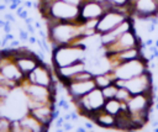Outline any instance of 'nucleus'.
Instances as JSON below:
<instances>
[{
    "mask_svg": "<svg viewBox=\"0 0 158 132\" xmlns=\"http://www.w3.org/2000/svg\"><path fill=\"white\" fill-rule=\"evenodd\" d=\"M111 9L105 1H96V0H85L80 6V20H93V19H100L106 10Z\"/></svg>",
    "mask_w": 158,
    "mask_h": 132,
    "instance_id": "f8f14e48",
    "label": "nucleus"
},
{
    "mask_svg": "<svg viewBox=\"0 0 158 132\" xmlns=\"http://www.w3.org/2000/svg\"><path fill=\"white\" fill-rule=\"evenodd\" d=\"M19 122H20V127H21V131L22 132H41V131H47L48 127L42 123L37 117H35L31 112H27L25 113L21 118H19Z\"/></svg>",
    "mask_w": 158,
    "mask_h": 132,
    "instance_id": "a211bd4d",
    "label": "nucleus"
},
{
    "mask_svg": "<svg viewBox=\"0 0 158 132\" xmlns=\"http://www.w3.org/2000/svg\"><path fill=\"white\" fill-rule=\"evenodd\" d=\"M89 120L101 128H115V126H116V116H114L110 112H107L106 110H104V107L101 110L94 112Z\"/></svg>",
    "mask_w": 158,
    "mask_h": 132,
    "instance_id": "6ab92c4d",
    "label": "nucleus"
},
{
    "mask_svg": "<svg viewBox=\"0 0 158 132\" xmlns=\"http://www.w3.org/2000/svg\"><path fill=\"white\" fill-rule=\"evenodd\" d=\"M125 88L130 90L132 95L136 94H144V93H153V75L151 70H146L144 73L136 75L131 79L125 80ZM154 94V93H153Z\"/></svg>",
    "mask_w": 158,
    "mask_h": 132,
    "instance_id": "9d476101",
    "label": "nucleus"
},
{
    "mask_svg": "<svg viewBox=\"0 0 158 132\" xmlns=\"http://www.w3.org/2000/svg\"><path fill=\"white\" fill-rule=\"evenodd\" d=\"M63 1L69 2V4H72V5H75V6H80L85 0H63Z\"/></svg>",
    "mask_w": 158,
    "mask_h": 132,
    "instance_id": "cd10ccee",
    "label": "nucleus"
},
{
    "mask_svg": "<svg viewBox=\"0 0 158 132\" xmlns=\"http://www.w3.org/2000/svg\"><path fill=\"white\" fill-rule=\"evenodd\" d=\"M104 110H106V111L110 112L111 115L116 116V115H118L122 110H128V107H127V102H122V101H120L118 99L112 97V99H107V100L105 101Z\"/></svg>",
    "mask_w": 158,
    "mask_h": 132,
    "instance_id": "412c9836",
    "label": "nucleus"
},
{
    "mask_svg": "<svg viewBox=\"0 0 158 132\" xmlns=\"http://www.w3.org/2000/svg\"><path fill=\"white\" fill-rule=\"evenodd\" d=\"M132 96V94L130 93V90L125 86H118L117 94H116V99H118L122 102H127L130 100V97Z\"/></svg>",
    "mask_w": 158,
    "mask_h": 132,
    "instance_id": "393cba45",
    "label": "nucleus"
},
{
    "mask_svg": "<svg viewBox=\"0 0 158 132\" xmlns=\"http://www.w3.org/2000/svg\"><path fill=\"white\" fill-rule=\"evenodd\" d=\"M26 95L27 97V106L28 110L37 107L42 104H48V102H54L56 97V88H49V86H43L38 85L35 83H31L27 80V78L20 84L19 86Z\"/></svg>",
    "mask_w": 158,
    "mask_h": 132,
    "instance_id": "7ed1b4c3",
    "label": "nucleus"
},
{
    "mask_svg": "<svg viewBox=\"0 0 158 132\" xmlns=\"http://www.w3.org/2000/svg\"><path fill=\"white\" fill-rule=\"evenodd\" d=\"M86 60H80V62H77V63H73V64H69V65H65V67H60V68H54V75L58 80H60V83L64 85L67 84L69 80L73 79L74 75H77L79 72L86 69Z\"/></svg>",
    "mask_w": 158,
    "mask_h": 132,
    "instance_id": "2eb2a0df",
    "label": "nucleus"
},
{
    "mask_svg": "<svg viewBox=\"0 0 158 132\" xmlns=\"http://www.w3.org/2000/svg\"><path fill=\"white\" fill-rule=\"evenodd\" d=\"M132 17L148 19L158 15V1L157 0H137L131 5Z\"/></svg>",
    "mask_w": 158,
    "mask_h": 132,
    "instance_id": "4468645a",
    "label": "nucleus"
},
{
    "mask_svg": "<svg viewBox=\"0 0 158 132\" xmlns=\"http://www.w3.org/2000/svg\"><path fill=\"white\" fill-rule=\"evenodd\" d=\"M47 21V38L52 48L60 44H77L84 36H90L83 25V21H57L46 19ZM96 33V32H95Z\"/></svg>",
    "mask_w": 158,
    "mask_h": 132,
    "instance_id": "f257e3e1",
    "label": "nucleus"
},
{
    "mask_svg": "<svg viewBox=\"0 0 158 132\" xmlns=\"http://www.w3.org/2000/svg\"><path fill=\"white\" fill-rule=\"evenodd\" d=\"M28 112H31L35 117H37L48 128H49V125L52 123L53 118L57 116V111L54 109V102L42 104V105L37 106V107H33V109L28 110Z\"/></svg>",
    "mask_w": 158,
    "mask_h": 132,
    "instance_id": "f3484780",
    "label": "nucleus"
},
{
    "mask_svg": "<svg viewBox=\"0 0 158 132\" xmlns=\"http://www.w3.org/2000/svg\"><path fill=\"white\" fill-rule=\"evenodd\" d=\"M116 130H125V131H131L133 130V122L131 113L128 110H122L118 115H116Z\"/></svg>",
    "mask_w": 158,
    "mask_h": 132,
    "instance_id": "aec40b11",
    "label": "nucleus"
},
{
    "mask_svg": "<svg viewBox=\"0 0 158 132\" xmlns=\"http://www.w3.org/2000/svg\"><path fill=\"white\" fill-rule=\"evenodd\" d=\"M110 7H117V9H128L132 16V9L128 0H104Z\"/></svg>",
    "mask_w": 158,
    "mask_h": 132,
    "instance_id": "5701e85b",
    "label": "nucleus"
},
{
    "mask_svg": "<svg viewBox=\"0 0 158 132\" xmlns=\"http://www.w3.org/2000/svg\"><path fill=\"white\" fill-rule=\"evenodd\" d=\"M132 28H133V17L131 16V17L126 19L123 22H121V23H120L117 27H115L114 30H111V31H109V32H106V33L100 35L102 47H106V46L114 43L121 35H123L125 32H127V31H130V30H132Z\"/></svg>",
    "mask_w": 158,
    "mask_h": 132,
    "instance_id": "dca6fc26",
    "label": "nucleus"
},
{
    "mask_svg": "<svg viewBox=\"0 0 158 132\" xmlns=\"http://www.w3.org/2000/svg\"><path fill=\"white\" fill-rule=\"evenodd\" d=\"M86 59V48L80 44H60L52 48V64L54 68L65 67Z\"/></svg>",
    "mask_w": 158,
    "mask_h": 132,
    "instance_id": "f03ea898",
    "label": "nucleus"
},
{
    "mask_svg": "<svg viewBox=\"0 0 158 132\" xmlns=\"http://www.w3.org/2000/svg\"><path fill=\"white\" fill-rule=\"evenodd\" d=\"M54 76H56L54 72H52V69L44 62H41L26 78L31 83L53 88V86H57V81H56Z\"/></svg>",
    "mask_w": 158,
    "mask_h": 132,
    "instance_id": "9b49d317",
    "label": "nucleus"
},
{
    "mask_svg": "<svg viewBox=\"0 0 158 132\" xmlns=\"http://www.w3.org/2000/svg\"><path fill=\"white\" fill-rule=\"evenodd\" d=\"M11 91H12V89H10V88L4 86V85L0 84V99H6L11 94Z\"/></svg>",
    "mask_w": 158,
    "mask_h": 132,
    "instance_id": "bb28decb",
    "label": "nucleus"
},
{
    "mask_svg": "<svg viewBox=\"0 0 158 132\" xmlns=\"http://www.w3.org/2000/svg\"><path fill=\"white\" fill-rule=\"evenodd\" d=\"M142 43H143V41L136 33V31L132 28V30L125 32L123 35H121L114 43L104 47V49H105V54H110V53H117L120 51L133 48V47H141Z\"/></svg>",
    "mask_w": 158,
    "mask_h": 132,
    "instance_id": "1a4fd4ad",
    "label": "nucleus"
},
{
    "mask_svg": "<svg viewBox=\"0 0 158 132\" xmlns=\"http://www.w3.org/2000/svg\"><path fill=\"white\" fill-rule=\"evenodd\" d=\"M63 86L65 88V91L69 95L70 100H74V99H79L86 95L88 93H90L93 89L96 88V84L93 78L88 80H70Z\"/></svg>",
    "mask_w": 158,
    "mask_h": 132,
    "instance_id": "ddd939ff",
    "label": "nucleus"
},
{
    "mask_svg": "<svg viewBox=\"0 0 158 132\" xmlns=\"http://www.w3.org/2000/svg\"><path fill=\"white\" fill-rule=\"evenodd\" d=\"M116 76L112 72V69L105 72V73H100V74H95L94 75V80H95V84H96V88H100V89H104L105 86L112 84L115 81Z\"/></svg>",
    "mask_w": 158,
    "mask_h": 132,
    "instance_id": "4be33fe9",
    "label": "nucleus"
},
{
    "mask_svg": "<svg viewBox=\"0 0 158 132\" xmlns=\"http://www.w3.org/2000/svg\"><path fill=\"white\" fill-rule=\"evenodd\" d=\"M157 1H158V0H157Z\"/></svg>",
    "mask_w": 158,
    "mask_h": 132,
    "instance_id": "c85d7f7f",
    "label": "nucleus"
},
{
    "mask_svg": "<svg viewBox=\"0 0 158 132\" xmlns=\"http://www.w3.org/2000/svg\"><path fill=\"white\" fill-rule=\"evenodd\" d=\"M41 11L46 19L57 21H79V6L72 5L63 0H52L48 4H41Z\"/></svg>",
    "mask_w": 158,
    "mask_h": 132,
    "instance_id": "20e7f679",
    "label": "nucleus"
},
{
    "mask_svg": "<svg viewBox=\"0 0 158 132\" xmlns=\"http://www.w3.org/2000/svg\"><path fill=\"white\" fill-rule=\"evenodd\" d=\"M154 105V94L153 93H144V94H136L130 97L127 101L128 112L131 115H143L149 116V111ZM149 121V120H148Z\"/></svg>",
    "mask_w": 158,
    "mask_h": 132,
    "instance_id": "6e6552de",
    "label": "nucleus"
},
{
    "mask_svg": "<svg viewBox=\"0 0 158 132\" xmlns=\"http://www.w3.org/2000/svg\"><path fill=\"white\" fill-rule=\"evenodd\" d=\"M146 70H148V60H146L144 58L123 62L112 68L116 79H125V80L139 75Z\"/></svg>",
    "mask_w": 158,
    "mask_h": 132,
    "instance_id": "0eeeda50",
    "label": "nucleus"
},
{
    "mask_svg": "<svg viewBox=\"0 0 158 132\" xmlns=\"http://www.w3.org/2000/svg\"><path fill=\"white\" fill-rule=\"evenodd\" d=\"M72 101L75 105L78 113H80L81 116H84L86 118H90L94 112H96L104 107L106 99L102 94V90L100 88H95L86 95H84L79 99H74Z\"/></svg>",
    "mask_w": 158,
    "mask_h": 132,
    "instance_id": "39448f33",
    "label": "nucleus"
},
{
    "mask_svg": "<svg viewBox=\"0 0 158 132\" xmlns=\"http://www.w3.org/2000/svg\"><path fill=\"white\" fill-rule=\"evenodd\" d=\"M12 120L5 115H0V132H7L11 131Z\"/></svg>",
    "mask_w": 158,
    "mask_h": 132,
    "instance_id": "a878e982",
    "label": "nucleus"
},
{
    "mask_svg": "<svg viewBox=\"0 0 158 132\" xmlns=\"http://www.w3.org/2000/svg\"><path fill=\"white\" fill-rule=\"evenodd\" d=\"M131 17V12L128 9H117V7H111L104 12V15L99 19L98 26H96V32L102 35L106 33L115 27H117L121 22H123L126 19Z\"/></svg>",
    "mask_w": 158,
    "mask_h": 132,
    "instance_id": "423d86ee",
    "label": "nucleus"
},
{
    "mask_svg": "<svg viewBox=\"0 0 158 132\" xmlns=\"http://www.w3.org/2000/svg\"><path fill=\"white\" fill-rule=\"evenodd\" d=\"M102 90V94H104V96H105V99L107 100V99H112V97H116V94H117V90H118V86L115 84V81L112 83V84H110V85H107V86H105L104 89H101Z\"/></svg>",
    "mask_w": 158,
    "mask_h": 132,
    "instance_id": "b1692460",
    "label": "nucleus"
}]
</instances>
